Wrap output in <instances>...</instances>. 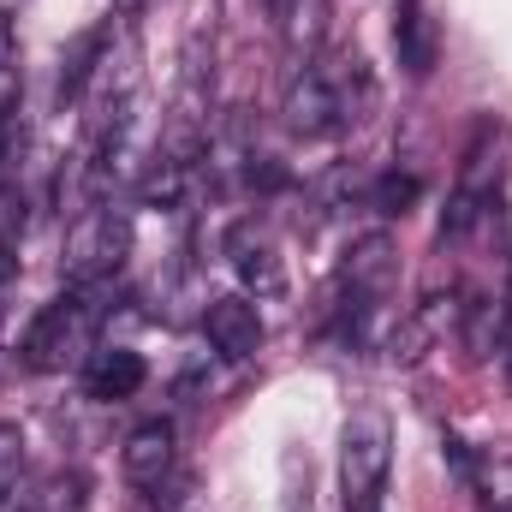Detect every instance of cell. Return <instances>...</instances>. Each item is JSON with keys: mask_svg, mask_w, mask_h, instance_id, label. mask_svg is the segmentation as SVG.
Wrapping results in <instances>:
<instances>
[{"mask_svg": "<svg viewBox=\"0 0 512 512\" xmlns=\"http://www.w3.org/2000/svg\"><path fill=\"white\" fill-rule=\"evenodd\" d=\"M108 298H114V280H84V286H66L54 304H42V316L30 322L24 334V364L36 376H54V370H72L96 352V334L108 322Z\"/></svg>", "mask_w": 512, "mask_h": 512, "instance_id": "cell-1", "label": "cell"}, {"mask_svg": "<svg viewBox=\"0 0 512 512\" xmlns=\"http://www.w3.org/2000/svg\"><path fill=\"white\" fill-rule=\"evenodd\" d=\"M352 84H370L358 72V60H340V66H316L310 60V66H298L286 78V96H280L286 126L298 131V137H328V131H340L346 120H358V108L370 96H352Z\"/></svg>", "mask_w": 512, "mask_h": 512, "instance_id": "cell-2", "label": "cell"}, {"mask_svg": "<svg viewBox=\"0 0 512 512\" xmlns=\"http://www.w3.org/2000/svg\"><path fill=\"white\" fill-rule=\"evenodd\" d=\"M131 256V215L114 203H90L72 227H66V245H60V268L72 286L84 280H114Z\"/></svg>", "mask_w": 512, "mask_h": 512, "instance_id": "cell-3", "label": "cell"}, {"mask_svg": "<svg viewBox=\"0 0 512 512\" xmlns=\"http://www.w3.org/2000/svg\"><path fill=\"white\" fill-rule=\"evenodd\" d=\"M393 465V423L382 405H358L346 417V441H340V483H346V507L370 512Z\"/></svg>", "mask_w": 512, "mask_h": 512, "instance_id": "cell-4", "label": "cell"}, {"mask_svg": "<svg viewBox=\"0 0 512 512\" xmlns=\"http://www.w3.org/2000/svg\"><path fill=\"white\" fill-rule=\"evenodd\" d=\"M393 274H399V251H393V239H382V233L358 239V245L346 251V262H340L346 310H352V316H370L387 292H393Z\"/></svg>", "mask_w": 512, "mask_h": 512, "instance_id": "cell-5", "label": "cell"}, {"mask_svg": "<svg viewBox=\"0 0 512 512\" xmlns=\"http://www.w3.org/2000/svg\"><path fill=\"white\" fill-rule=\"evenodd\" d=\"M203 334H209V346L227 364H245L256 346H262V310H256L251 298H215L203 310Z\"/></svg>", "mask_w": 512, "mask_h": 512, "instance_id": "cell-6", "label": "cell"}, {"mask_svg": "<svg viewBox=\"0 0 512 512\" xmlns=\"http://www.w3.org/2000/svg\"><path fill=\"white\" fill-rule=\"evenodd\" d=\"M227 262H233V274L251 286V292H280L286 286V268H280V256H274V239H268V227H256V221H239L233 233H227Z\"/></svg>", "mask_w": 512, "mask_h": 512, "instance_id": "cell-7", "label": "cell"}, {"mask_svg": "<svg viewBox=\"0 0 512 512\" xmlns=\"http://www.w3.org/2000/svg\"><path fill=\"white\" fill-rule=\"evenodd\" d=\"M120 465H126V483H137V489H161V483L173 477V423H137V429L126 435Z\"/></svg>", "mask_w": 512, "mask_h": 512, "instance_id": "cell-8", "label": "cell"}, {"mask_svg": "<svg viewBox=\"0 0 512 512\" xmlns=\"http://www.w3.org/2000/svg\"><path fill=\"white\" fill-rule=\"evenodd\" d=\"M143 358L131 352V346H96L90 358H84V393L90 399H131L137 387H143Z\"/></svg>", "mask_w": 512, "mask_h": 512, "instance_id": "cell-9", "label": "cell"}, {"mask_svg": "<svg viewBox=\"0 0 512 512\" xmlns=\"http://www.w3.org/2000/svg\"><path fill=\"white\" fill-rule=\"evenodd\" d=\"M453 316H459V304L453 298H429V304H417L399 328H393V340H387V352L399 358V364H411V358H423L447 328H453Z\"/></svg>", "mask_w": 512, "mask_h": 512, "instance_id": "cell-10", "label": "cell"}, {"mask_svg": "<svg viewBox=\"0 0 512 512\" xmlns=\"http://www.w3.org/2000/svg\"><path fill=\"white\" fill-rule=\"evenodd\" d=\"M501 155H507V131L483 126L477 143L465 149V167H459V191H453V197H465V203L495 197V185H501Z\"/></svg>", "mask_w": 512, "mask_h": 512, "instance_id": "cell-11", "label": "cell"}, {"mask_svg": "<svg viewBox=\"0 0 512 512\" xmlns=\"http://www.w3.org/2000/svg\"><path fill=\"white\" fill-rule=\"evenodd\" d=\"M393 48H399V66L417 72V78L435 66V54H441V30H435V18H429L417 0L399 6V18H393Z\"/></svg>", "mask_w": 512, "mask_h": 512, "instance_id": "cell-12", "label": "cell"}, {"mask_svg": "<svg viewBox=\"0 0 512 512\" xmlns=\"http://www.w3.org/2000/svg\"><path fill=\"white\" fill-rule=\"evenodd\" d=\"M459 477L477 489L483 512H512V459L507 453H483V459H471Z\"/></svg>", "mask_w": 512, "mask_h": 512, "instance_id": "cell-13", "label": "cell"}, {"mask_svg": "<svg viewBox=\"0 0 512 512\" xmlns=\"http://www.w3.org/2000/svg\"><path fill=\"white\" fill-rule=\"evenodd\" d=\"M185 179H191V167H185V161L155 155V161H149V173L137 179V197H143L149 209H173V203L185 197Z\"/></svg>", "mask_w": 512, "mask_h": 512, "instance_id": "cell-14", "label": "cell"}, {"mask_svg": "<svg viewBox=\"0 0 512 512\" xmlns=\"http://www.w3.org/2000/svg\"><path fill=\"white\" fill-rule=\"evenodd\" d=\"M501 328H507V304H477V310H471V328H465V346H471L477 358H489L495 340H501Z\"/></svg>", "mask_w": 512, "mask_h": 512, "instance_id": "cell-15", "label": "cell"}, {"mask_svg": "<svg viewBox=\"0 0 512 512\" xmlns=\"http://www.w3.org/2000/svg\"><path fill=\"white\" fill-rule=\"evenodd\" d=\"M417 191H423V185H417V173H382V179H376V191H370V203H376L382 215H405V209L417 203Z\"/></svg>", "mask_w": 512, "mask_h": 512, "instance_id": "cell-16", "label": "cell"}, {"mask_svg": "<svg viewBox=\"0 0 512 512\" xmlns=\"http://www.w3.org/2000/svg\"><path fill=\"white\" fill-rule=\"evenodd\" d=\"M18 477H24V435H18V423H0V507L18 489Z\"/></svg>", "mask_w": 512, "mask_h": 512, "instance_id": "cell-17", "label": "cell"}, {"mask_svg": "<svg viewBox=\"0 0 512 512\" xmlns=\"http://www.w3.org/2000/svg\"><path fill=\"white\" fill-rule=\"evenodd\" d=\"M24 221H30V209H24V191H18V185H0V251H18V239H24Z\"/></svg>", "mask_w": 512, "mask_h": 512, "instance_id": "cell-18", "label": "cell"}, {"mask_svg": "<svg viewBox=\"0 0 512 512\" xmlns=\"http://www.w3.org/2000/svg\"><path fill=\"white\" fill-rule=\"evenodd\" d=\"M12 48H18V42H12V18L0 12V72H12Z\"/></svg>", "mask_w": 512, "mask_h": 512, "instance_id": "cell-19", "label": "cell"}, {"mask_svg": "<svg viewBox=\"0 0 512 512\" xmlns=\"http://www.w3.org/2000/svg\"><path fill=\"white\" fill-rule=\"evenodd\" d=\"M12 149H18V120H0V167L12 161Z\"/></svg>", "mask_w": 512, "mask_h": 512, "instance_id": "cell-20", "label": "cell"}, {"mask_svg": "<svg viewBox=\"0 0 512 512\" xmlns=\"http://www.w3.org/2000/svg\"><path fill=\"white\" fill-rule=\"evenodd\" d=\"M268 6H274V12H280V18H292V12H298V6H304V0H268Z\"/></svg>", "mask_w": 512, "mask_h": 512, "instance_id": "cell-21", "label": "cell"}, {"mask_svg": "<svg viewBox=\"0 0 512 512\" xmlns=\"http://www.w3.org/2000/svg\"><path fill=\"white\" fill-rule=\"evenodd\" d=\"M114 12H143V0H114Z\"/></svg>", "mask_w": 512, "mask_h": 512, "instance_id": "cell-22", "label": "cell"}, {"mask_svg": "<svg viewBox=\"0 0 512 512\" xmlns=\"http://www.w3.org/2000/svg\"><path fill=\"white\" fill-rule=\"evenodd\" d=\"M507 382H512V340H507Z\"/></svg>", "mask_w": 512, "mask_h": 512, "instance_id": "cell-23", "label": "cell"}]
</instances>
